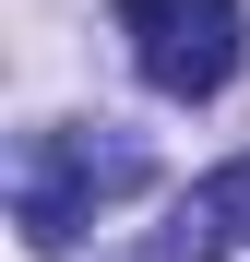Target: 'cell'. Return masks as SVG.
I'll return each instance as SVG.
<instances>
[{
	"label": "cell",
	"mask_w": 250,
	"mask_h": 262,
	"mask_svg": "<svg viewBox=\"0 0 250 262\" xmlns=\"http://www.w3.org/2000/svg\"><path fill=\"white\" fill-rule=\"evenodd\" d=\"M119 36H131V72L155 83V96H226L238 60H250V12L238 0H119Z\"/></svg>",
	"instance_id": "1"
},
{
	"label": "cell",
	"mask_w": 250,
	"mask_h": 262,
	"mask_svg": "<svg viewBox=\"0 0 250 262\" xmlns=\"http://www.w3.org/2000/svg\"><path fill=\"white\" fill-rule=\"evenodd\" d=\"M143 191V143H96V131H36L24 179H12V227L24 250H72V227H96V203Z\"/></svg>",
	"instance_id": "2"
},
{
	"label": "cell",
	"mask_w": 250,
	"mask_h": 262,
	"mask_svg": "<svg viewBox=\"0 0 250 262\" xmlns=\"http://www.w3.org/2000/svg\"><path fill=\"white\" fill-rule=\"evenodd\" d=\"M226 250H250V155H226L215 179L155 227V262H226Z\"/></svg>",
	"instance_id": "3"
}]
</instances>
